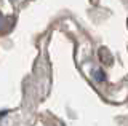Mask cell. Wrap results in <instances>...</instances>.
Returning <instances> with one entry per match:
<instances>
[{
	"mask_svg": "<svg viewBox=\"0 0 128 126\" xmlns=\"http://www.w3.org/2000/svg\"><path fill=\"white\" fill-rule=\"evenodd\" d=\"M94 75H96V80H104V73L101 72V70H96V72H94Z\"/></svg>",
	"mask_w": 128,
	"mask_h": 126,
	"instance_id": "1",
	"label": "cell"
}]
</instances>
